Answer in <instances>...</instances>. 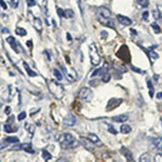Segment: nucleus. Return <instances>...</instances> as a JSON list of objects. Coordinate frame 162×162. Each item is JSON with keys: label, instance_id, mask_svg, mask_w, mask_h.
<instances>
[{"label": "nucleus", "instance_id": "obj_5", "mask_svg": "<svg viewBox=\"0 0 162 162\" xmlns=\"http://www.w3.org/2000/svg\"><path fill=\"white\" fill-rule=\"evenodd\" d=\"M78 96L80 100L83 102H91V100L93 98V92H92V90L89 88H82L79 91Z\"/></svg>", "mask_w": 162, "mask_h": 162}, {"label": "nucleus", "instance_id": "obj_44", "mask_svg": "<svg viewBox=\"0 0 162 162\" xmlns=\"http://www.w3.org/2000/svg\"><path fill=\"white\" fill-rule=\"evenodd\" d=\"M157 98H159V100H161V98H162V92H159L158 94H157Z\"/></svg>", "mask_w": 162, "mask_h": 162}, {"label": "nucleus", "instance_id": "obj_25", "mask_svg": "<svg viewBox=\"0 0 162 162\" xmlns=\"http://www.w3.org/2000/svg\"><path fill=\"white\" fill-rule=\"evenodd\" d=\"M3 130L6 131L7 133H12V132H16L17 130H16V128L14 129V128H12L10 124H4L3 125Z\"/></svg>", "mask_w": 162, "mask_h": 162}, {"label": "nucleus", "instance_id": "obj_37", "mask_svg": "<svg viewBox=\"0 0 162 162\" xmlns=\"http://www.w3.org/2000/svg\"><path fill=\"white\" fill-rule=\"evenodd\" d=\"M27 6H28L29 8L36 6V1L35 0H27Z\"/></svg>", "mask_w": 162, "mask_h": 162}, {"label": "nucleus", "instance_id": "obj_15", "mask_svg": "<svg viewBox=\"0 0 162 162\" xmlns=\"http://www.w3.org/2000/svg\"><path fill=\"white\" fill-rule=\"evenodd\" d=\"M129 119V116L128 115H119V116H115L112 117V121L114 122H117V123H123L125 121H128Z\"/></svg>", "mask_w": 162, "mask_h": 162}, {"label": "nucleus", "instance_id": "obj_39", "mask_svg": "<svg viewBox=\"0 0 162 162\" xmlns=\"http://www.w3.org/2000/svg\"><path fill=\"white\" fill-rule=\"evenodd\" d=\"M148 15H149V13H148V11H145V12H144L143 14H142L143 20H144V21H147V20H148Z\"/></svg>", "mask_w": 162, "mask_h": 162}, {"label": "nucleus", "instance_id": "obj_35", "mask_svg": "<svg viewBox=\"0 0 162 162\" xmlns=\"http://www.w3.org/2000/svg\"><path fill=\"white\" fill-rule=\"evenodd\" d=\"M152 15H154V17L156 20H159L160 17H161V14H160V12L158 10H154L152 11Z\"/></svg>", "mask_w": 162, "mask_h": 162}, {"label": "nucleus", "instance_id": "obj_7", "mask_svg": "<svg viewBox=\"0 0 162 162\" xmlns=\"http://www.w3.org/2000/svg\"><path fill=\"white\" fill-rule=\"evenodd\" d=\"M27 15H28L29 21L33 23V26L35 27V29L40 33V31L42 30V22H41V20H40L39 17H35L33 14H31V12H28V13H27Z\"/></svg>", "mask_w": 162, "mask_h": 162}, {"label": "nucleus", "instance_id": "obj_6", "mask_svg": "<svg viewBox=\"0 0 162 162\" xmlns=\"http://www.w3.org/2000/svg\"><path fill=\"white\" fill-rule=\"evenodd\" d=\"M61 68H62V71L64 73V75H65V77L67 78V80L68 81H70V82H73V81H75V80H77V73L74 70V69H71V68H69V69H67L66 67H64L63 65H61Z\"/></svg>", "mask_w": 162, "mask_h": 162}, {"label": "nucleus", "instance_id": "obj_34", "mask_svg": "<svg viewBox=\"0 0 162 162\" xmlns=\"http://www.w3.org/2000/svg\"><path fill=\"white\" fill-rule=\"evenodd\" d=\"M11 2V7L13 9H16L17 7H19V3H20V0H10Z\"/></svg>", "mask_w": 162, "mask_h": 162}, {"label": "nucleus", "instance_id": "obj_11", "mask_svg": "<svg viewBox=\"0 0 162 162\" xmlns=\"http://www.w3.org/2000/svg\"><path fill=\"white\" fill-rule=\"evenodd\" d=\"M13 149H20V150H25L27 152H29V154H35V150L33 149V146H31V144L27 143V144H21V145H17L15 146Z\"/></svg>", "mask_w": 162, "mask_h": 162}, {"label": "nucleus", "instance_id": "obj_32", "mask_svg": "<svg viewBox=\"0 0 162 162\" xmlns=\"http://www.w3.org/2000/svg\"><path fill=\"white\" fill-rule=\"evenodd\" d=\"M147 84H148V88H149V95H150V97H152L154 96V87H152L151 81L149 79L147 80Z\"/></svg>", "mask_w": 162, "mask_h": 162}, {"label": "nucleus", "instance_id": "obj_17", "mask_svg": "<svg viewBox=\"0 0 162 162\" xmlns=\"http://www.w3.org/2000/svg\"><path fill=\"white\" fill-rule=\"evenodd\" d=\"M106 73H107V66H105L104 68H98V69H96V70L92 74V78H93V77H96V76H100L101 78H103V77H104V76L106 75Z\"/></svg>", "mask_w": 162, "mask_h": 162}, {"label": "nucleus", "instance_id": "obj_48", "mask_svg": "<svg viewBox=\"0 0 162 162\" xmlns=\"http://www.w3.org/2000/svg\"><path fill=\"white\" fill-rule=\"evenodd\" d=\"M67 39H68V40H71V37H70V35H69V34H67Z\"/></svg>", "mask_w": 162, "mask_h": 162}, {"label": "nucleus", "instance_id": "obj_20", "mask_svg": "<svg viewBox=\"0 0 162 162\" xmlns=\"http://www.w3.org/2000/svg\"><path fill=\"white\" fill-rule=\"evenodd\" d=\"M131 131H132V128L130 127L129 124H123L122 127L120 128V132L123 133V134H128V133H130Z\"/></svg>", "mask_w": 162, "mask_h": 162}, {"label": "nucleus", "instance_id": "obj_22", "mask_svg": "<svg viewBox=\"0 0 162 162\" xmlns=\"http://www.w3.org/2000/svg\"><path fill=\"white\" fill-rule=\"evenodd\" d=\"M25 129L27 130V132L31 135L35 133V125H33L31 123H25Z\"/></svg>", "mask_w": 162, "mask_h": 162}, {"label": "nucleus", "instance_id": "obj_24", "mask_svg": "<svg viewBox=\"0 0 162 162\" xmlns=\"http://www.w3.org/2000/svg\"><path fill=\"white\" fill-rule=\"evenodd\" d=\"M42 158H43L44 161H49V160L52 158V156H51V154H50V152H49L48 150L43 149V150H42Z\"/></svg>", "mask_w": 162, "mask_h": 162}, {"label": "nucleus", "instance_id": "obj_9", "mask_svg": "<svg viewBox=\"0 0 162 162\" xmlns=\"http://www.w3.org/2000/svg\"><path fill=\"white\" fill-rule=\"evenodd\" d=\"M76 122H77V119H76V117L73 115V114H68L65 119H64V127H73V125L76 124Z\"/></svg>", "mask_w": 162, "mask_h": 162}, {"label": "nucleus", "instance_id": "obj_47", "mask_svg": "<svg viewBox=\"0 0 162 162\" xmlns=\"http://www.w3.org/2000/svg\"><path fill=\"white\" fill-rule=\"evenodd\" d=\"M2 31H3V33H7V34L10 33V31H9V29H7V28H3V29H2Z\"/></svg>", "mask_w": 162, "mask_h": 162}, {"label": "nucleus", "instance_id": "obj_21", "mask_svg": "<svg viewBox=\"0 0 162 162\" xmlns=\"http://www.w3.org/2000/svg\"><path fill=\"white\" fill-rule=\"evenodd\" d=\"M4 142H7L9 144H16L19 143V138H17L16 136H9V137H6L4 138Z\"/></svg>", "mask_w": 162, "mask_h": 162}, {"label": "nucleus", "instance_id": "obj_33", "mask_svg": "<svg viewBox=\"0 0 162 162\" xmlns=\"http://www.w3.org/2000/svg\"><path fill=\"white\" fill-rule=\"evenodd\" d=\"M155 162H162V151H159L155 156Z\"/></svg>", "mask_w": 162, "mask_h": 162}, {"label": "nucleus", "instance_id": "obj_8", "mask_svg": "<svg viewBox=\"0 0 162 162\" xmlns=\"http://www.w3.org/2000/svg\"><path fill=\"white\" fill-rule=\"evenodd\" d=\"M122 102H123L122 98H111V100L108 102L106 109H107V110H114L115 108L119 107Z\"/></svg>", "mask_w": 162, "mask_h": 162}, {"label": "nucleus", "instance_id": "obj_49", "mask_svg": "<svg viewBox=\"0 0 162 162\" xmlns=\"http://www.w3.org/2000/svg\"><path fill=\"white\" fill-rule=\"evenodd\" d=\"M103 36H104V37H106V36H107V33H106V31H103Z\"/></svg>", "mask_w": 162, "mask_h": 162}, {"label": "nucleus", "instance_id": "obj_4", "mask_svg": "<svg viewBox=\"0 0 162 162\" xmlns=\"http://www.w3.org/2000/svg\"><path fill=\"white\" fill-rule=\"evenodd\" d=\"M117 56H118L120 60H122L123 62H127V63L131 61V54H130L129 48L127 46H122L119 49V51L117 52Z\"/></svg>", "mask_w": 162, "mask_h": 162}, {"label": "nucleus", "instance_id": "obj_29", "mask_svg": "<svg viewBox=\"0 0 162 162\" xmlns=\"http://www.w3.org/2000/svg\"><path fill=\"white\" fill-rule=\"evenodd\" d=\"M154 144H155L156 148H159V149H161V148H162V138L161 137L156 138L155 141H154Z\"/></svg>", "mask_w": 162, "mask_h": 162}, {"label": "nucleus", "instance_id": "obj_1", "mask_svg": "<svg viewBox=\"0 0 162 162\" xmlns=\"http://www.w3.org/2000/svg\"><path fill=\"white\" fill-rule=\"evenodd\" d=\"M58 143L63 149H71L79 146V142L70 133H62L58 137Z\"/></svg>", "mask_w": 162, "mask_h": 162}, {"label": "nucleus", "instance_id": "obj_38", "mask_svg": "<svg viewBox=\"0 0 162 162\" xmlns=\"http://www.w3.org/2000/svg\"><path fill=\"white\" fill-rule=\"evenodd\" d=\"M57 14L60 17H64V11H63V9L57 8Z\"/></svg>", "mask_w": 162, "mask_h": 162}, {"label": "nucleus", "instance_id": "obj_13", "mask_svg": "<svg viewBox=\"0 0 162 162\" xmlns=\"http://www.w3.org/2000/svg\"><path fill=\"white\" fill-rule=\"evenodd\" d=\"M97 17H111V13L107 8L102 7L97 10Z\"/></svg>", "mask_w": 162, "mask_h": 162}, {"label": "nucleus", "instance_id": "obj_36", "mask_svg": "<svg viewBox=\"0 0 162 162\" xmlns=\"http://www.w3.org/2000/svg\"><path fill=\"white\" fill-rule=\"evenodd\" d=\"M26 118V112L25 111H23V112H21V114L19 115V117H17V119H19L20 121H22V120H24Z\"/></svg>", "mask_w": 162, "mask_h": 162}, {"label": "nucleus", "instance_id": "obj_31", "mask_svg": "<svg viewBox=\"0 0 162 162\" xmlns=\"http://www.w3.org/2000/svg\"><path fill=\"white\" fill-rule=\"evenodd\" d=\"M151 28L154 29V31L156 34H160L161 33V28H160V26L157 24V23H152L151 24Z\"/></svg>", "mask_w": 162, "mask_h": 162}, {"label": "nucleus", "instance_id": "obj_16", "mask_svg": "<svg viewBox=\"0 0 162 162\" xmlns=\"http://www.w3.org/2000/svg\"><path fill=\"white\" fill-rule=\"evenodd\" d=\"M7 42L10 44L13 50L19 53V50H17V46H19V44H17V42H16V40H15L14 37H12V36H9V37L7 38Z\"/></svg>", "mask_w": 162, "mask_h": 162}, {"label": "nucleus", "instance_id": "obj_46", "mask_svg": "<svg viewBox=\"0 0 162 162\" xmlns=\"http://www.w3.org/2000/svg\"><path fill=\"white\" fill-rule=\"evenodd\" d=\"M31 43H33V42H31V41H30V40H29V41H27V46H28V47L30 48L31 46H33V44H31Z\"/></svg>", "mask_w": 162, "mask_h": 162}, {"label": "nucleus", "instance_id": "obj_45", "mask_svg": "<svg viewBox=\"0 0 162 162\" xmlns=\"http://www.w3.org/2000/svg\"><path fill=\"white\" fill-rule=\"evenodd\" d=\"M132 69H133L134 71H137V73H142V71H141V70H139L138 68H136V67H134V66H132Z\"/></svg>", "mask_w": 162, "mask_h": 162}, {"label": "nucleus", "instance_id": "obj_50", "mask_svg": "<svg viewBox=\"0 0 162 162\" xmlns=\"http://www.w3.org/2000/svg\"><path fill=\"white\" fill-rule=\"evenodd\" d=\"M130 162H134V161H133V160H131V161H130Z\"/></svg>", "mask_w": 162, "mask_h": 162}, {"label": "nucleus", "instance_id": "obj_41", "mask_svg": "<svg viewBox=\"0 0 162 162\" xmlns=\"http://www.w3.org/2000/svg\"><path fill=\"white\" fill-rule=\"evenodd\" d=\"M0 6L2 7V9H4V10H7L8 7H7V3L3 1V0H0Z\"/></svg>", "mask_w": 162, "mask_h": 162}, {"label": "nucleus", "instance_id": "obj_51", "mask_svg": "<svg viewBox=\"0 0 162 162\" xmlns=\"http://www.w3.org/2000/svg\"><path fill=\"white\" fill-rule=\"evenodd\" d=\"M161 121H162V118H161Z\"/></svg>", "mask_w": 162, "mask_h": 162}, {"label": "nucleus", "instance_id": "obj_14", "mask_svg": "<svg viewBox=\"0 0 162 162\" xmlns=\"http://www.w3.org/2000/svg\"><path fill=\"white\" fill-rule=\"evenodd\" d=\"M88 139L93 144V145H94V144H95V145H102L101 139L98 138L97 135H96V134H94V133H89V135H88Z\"/></svg>", "mask_w": 162, "mask_h": 162}, {"label": "nucleus", "instance_id": "obj_40", "mask_svg": "<svg viewBox=\"0 0 162 162\" xmlns=\"http://www.w3.org/2000/svg\"><path fill=\"white\" fill-rule=\"evenodd\" d=\"M8 145H9V143H7V142L0 144V150H2V149H4L6 147H8Z\"/></svg>", "mask_w": 162, "mask_h": 162}, {"label": "nucleus", "instance_id": "obj_23", "mask_svg": "<svg viewBox=\"0 0 162 162\" xmlns=\"http://www.w3.org/2000/svg\"><path fill=\"white\" fill-rule=\"evenodd\" d=\"M74 11L71 10V9H67V10L64 11V17H66V19H73L74 17Z\"/></svg>", "mask_w": 162, "mask_h": 162}, {"label": "nucleus", "instance_id": "obj_27", "mask_svg": "<svg viewBox=\"0 0 162 162\" xmlns=\"http://www.w3.org/2000/svg\"><path fill=\"white\" fill-rule=\"evenodd\" d=\"M146 53L149 55V57L150 58H158L159 57V55L157 54L155 51H152V49H149V50H146Z\"/></svg>", "mask_w": 162, "mask_h": 162}, {"label": "nucleus", "instance_id": "obj_3", "mask_svg": "<svg viewBox=\"0 0 162 162\" xmlns=\"http://www.w3.org/2000/svg\"><path fill=\"white\" fill-rule=\"evenodd\" d=\"M89 53H90V60H91V64L93 66H97L101 63V55L97 51V48L95 46V43H90L89 46Z\"/></svg>", "mask_w": 162, "mask_h": 162}, {"label": "nucleus", "instance_id": "obj_18", "mask_svg": "<svg viewBox=\"0 0 162 162\" xmlns=\"http://www.w3.org/2000/svg\"><path fill=\"white\" fill-rule=\"evenodd\" d=\"M23 65H24V68H25V70L27 71V74H28L29 77H36V76H37V74H36L34 70H31V68L28 66V64H27L26 62L23 63Z\"/></svg>", "mask_w": 162, "mask_h": 162}, {"label": "nucleus", "instance_id": "obj_30", "mask_svg": "<svg viewBox=\"0 0 162 162\" xmlns=\"http://www.w3.org/2000/svg\"><path fill=\"white\" fill-rule=\"evenodd\" d=\"M53 74H54V76H55V78L60 81V80H62L63 79V75H62V73L58 69H54L53 70Z\"/></svg>", "mask_w": 162, "mask_h": 162}, {"label": "nucleus", "instance_id": "obj_2", "mask_svg": "<svg viewBox=\"0 0 162 162\" xmlns=\"http://www.w3.org/2000/svg\"><path fill=\"white\" fill-rule=\"evenodd\" d=\"M48 88H49V91H50V93L55 98H57V100H61V98L64 96L65 89H64V87H63L61 83H58L57 81L50 80L48 82Z\"/></svg>", "mask_w": 162, "mask_h": 162}, {"label": "nucleus", "instance_id": "obj_10", "mask_svg": "<svg viewBox=\"0 0 162 162\" xmlns=\"http://www.w3.org/2000/svg\"><path fill=\"white\" fill-rule=\"evenodd\" d=\"M97 19L102 25L106 27H110V28H115V23L111 17H97Z\"/></svg>", "mask_w": 162, "mask_h": 162}, {"label": "nucleus", "instance_id": "obj_26", "mask_svg": "<svg viewBox=\"0 0 162 162\" xmlns=\"http://www.w3.org/2000/svg\"><path fill=\"white\" fill-rule=\"evenodd\" d=\"M15 33H16V35H19V36H26L27 35V31L24 28H22V27H16Z\"/></svg>", "mask_w": 162, "mask_h": 162}, {"label": "nucleus", "instance_id": "obj_43", "mask_svg": "<svg viewBox=\"0 0 162 162\" xmlns=\"http://www.w3.org/2000/svg\"><path fill=\"white\" fill-rule=\"evenodd\" d=\"M10 111H11V108L10 107H6V109H4V112H6V115H9V114H10Z\"/></svg>", "mask_w": 162, "mask_h": 162}, {"label": "nucleus", "instance_id": "obj_28", "mask_svg": "<svg viewBox=\"0 0 162 162\" xmlns=\"http://www.w3.org/2000/svg\"><path fill=\"white\" fill-rule=\"evenodd\" d=\"M136 2L143 8H147L149 6V0H136Z\"/></svg>", "mask_w": 162, "mask_h": 162}, {"label": "nucleus", "instance_id": "obj_19", "mask_svg": "<svg viewBox=\"0 0 162 162\" xmlns=\"http://www.w3.org/2000/svg\"><path fill=\"white\" fill-rule=\"evenodd\" d=\"M150 161H151V158L148 152H145V154H143L139 157V162H150Z\"/></svg>", "mask_w": 162, "mask_h": 162}, {"label": "nucleus", "instance_id": "obj_12", "mask_svg": "<svg viewBox=\"0 0 162 162\" xmlns=\"http://www.w3.org/2000/svg\"><path fill=\"white\" fill-rule=\"evenodd\" d=\"M117 20L119 21L120 24H122L124 26H130L132 24V20L130 19L128 16H124V15H121V14H118L117 15Z\"/></svg>", "mask_w": 162, "mask_h": 162}, {"label": "nucleus", "instance_id": "obj_42", "mask_svg": "<svg viewBox=\"0 0 162 162\" xmlns=\"http://www.w3.org/2000/svg\"><path fill=\"white\" fill-rule=\"evenodd\" d=\"M108 131H109V132H111L112 134H117V133H118V132H117L114 128L111 127V125H109V128H108Z\"/></svg>", "mask_w": 162, "mask_h": 162}]
</instances>
